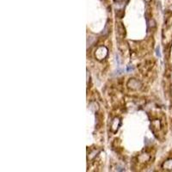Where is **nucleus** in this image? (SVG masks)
Instances as JSON below:
<instances>
[{
	"label": "nucleus",
	"mask_w": 172,
	"mask_h": 172,
	"mask_svg": "<svg viewBox=\"0 0 172 172\" xmlns=\"http://www.w3.org/2000/svg\"><path fill=\"white\" fill-rule=\"evenodd\" d=\"M107 54H108V49L105 47H100L96 51V57L97 58V60H101L105 58L107 56Z\"/></svg>",
	"instance_id": "nucleus-1"
},
{
	"label": "nucleus",
	"mask_w": 172,
	"mask_h": 172,
	"mask_svg": "<svg viewBox=\"0 0 172 172\" xmlns=\"http://www.w3.org/2000/svg\"><path fill=\"white\" fill-rule=\"evenodd\" d=\"M139 85H140V83L138 80H136V79H130L129 80V82H128V86H129V88H131V89H137L139 87Z\"/></svg>",
	"instance_id": "nucleus-2"
},
{
	"label": "nucleus",
	"mask_w": 172,
	"mask_h": 172,
	"mask_svg": "<svg viewBox=\"0 0 172 172\" xmlns=\"http://www.w3.org/2000/svg\"><path fill=\"white\" fill-rule=\"evenodd\" d=\"M163 168L167 170H172V159H168L163 164Z\"/></svg>",
	"instance_id": "nucleus-3"
},
{
	"label": "nucleus",
	"mask_w": 172,
	"mask_h": 172,
	"mask_svg": "<svg viewBox=\"0 0 172 172\" xmlns=\"http://www.w3.org/2000/svg\"><path fill=\"white\" fill-rule=\"evenodd\" d=\"M119 125H120V120H119L118 118H115V119H114V121L112 122V126H111L113 132H115V131H117Z\"/></svg>",
	"instance_id": "nucleus-4"
},
{
	"label": "nucleus",
	"mask_w": 172,
	"mask_h": 172,
	"mask_svg": "<svg viewBox=\"0 0 172 172\" xmlns=\"http://www.w3.org/2000/svg\"><path fill=\"white\" fill-rule=\"evenodd\" d=\"M156 54H157V55L158 56V57H161V54H160V51H159V47H157Z\"/></svg>",
	"instance_id": "nucleus-5"
}]
</instances>
